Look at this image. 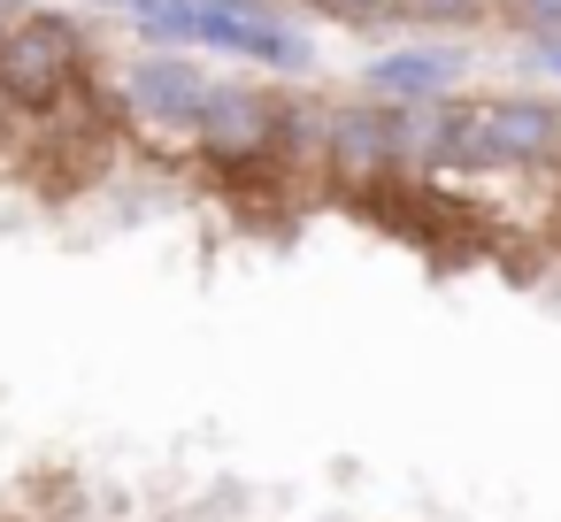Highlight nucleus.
Wrapping results in <instances>:
<instances>
[{"label":"nucleus","mask_w":561,"mask_h":522,"mask_svg":"<svg viewBox=\"0 0 561 522\" xmlns=\"http://www.w3.org/2000/svg\"><path fill=\"white\" fill-rule=\"evenodd\" d=\"M24 16V0H0V39H9V24Z\"/></svg>","instance_id":"nucleus-12"},{"label":"nucleus","mask_w":561,"mask_h":522,"mask_svg":"<svg viewBox=\"0 0 561 522\" xmlns=\"http://www.w3.org/2000/svg\"><path fill=\"white\" fill-rule=\"evenodd\" d=\"M101 9H108V16H124V24H139V16L154 9V0H101Z\"/></svg>","instance_id":"nucleus-10"},{"label":"nucleus","mask_w":561,"mask_h":522,"mask_svg":"<svg viewBox=\"0 0 561 522\" xmlns=\"http://www.w3.org/2000/svg\"><path fill=\"white\" fill-rule=\"evenodd\" d=\"M323 177L331 185H392L400 177V108L354 93L331 101V147H323Z\"/></svg>","instance_id":"nucleus-5"},{"label":"nucleus","mask_w":561,"mask_h":522,"mask_svg":"<svg viewBox=\"0 0 561 522\" xmlns=\"http://www.w3.org/2000/svg\"><path fill=\"white\" fill-rule=\"evenodd\" d=\"M224 9H262V16H285V0H224Z\"/></svg>","instance_id":"nucleus-11"},{"label":"nucleus","mask_w":561,"mask_h":522,"mask_svg":"<svg viewBox=\"0 0 561 522\" xmlns=\"http://www.w3.org/2000/svg\"><path fill=\"white\" fill-rule=\"evenodd\" d=\"M469 78V47L461 39H408L362 62V93L385 108H415V101H446Z\"/></svg>","instance_id":"nucleus-6"},{"label":"nucleus","mask_w":561,"mask_h":522,"mask_svg":"<svg viewBox=\"0 0 561 522\" xmlns=\"http://www.w3.org/2000/svg\"><path fill=\"white\" fill-rule=\"evenodd\" d=\"M500 9H507V0H500Z\"/></svg>","instance_id":"nucleus-13"},{"label":"nucleus","mask_w":561,"mask_h":522,"mask_svg":"<svg viewBox=\"0 0 561 522\" xmlns=\"http://www.w3.org/2000/svg\"><path fill=\"white\" fill-rule=\"evenodd\" d=\"M561 162V101L553 93H477L461 101V170L454 177H530Z\"/></svg>","instance_id":"nucleus-2"},{"label":"nucleus","mask_w":561,"mask_h":522,"mask_svg":"<svg viewBox=\"0 0 561 522\" xmlns=\"http://www.w3.org/2000/svg\"><path fill=\"white\" fill-rule=\"evenodd\" d=\"M85 78H93V47L70 9H24L0 39V108L55 116L70 93H85Z\"/></svg>","instance_id":"nucleus-1"},{"label":"nucleus","mask_w":561,"mask_h":522,"mask_svg":"<svg viewBox=\"0 0 561 522\" xmlns=\"http://www.w3.org/2000/svg\"><path fill=\"white\" fill-rule=\"evenodd\" d=\"M208 93H216V70L201 55H170V47H147L116 70V108L139 124V131H162V139H185L201 131L208 116Z\"/></svg>","instance_id":"nucleus-3"},{"label":"nucleus","mask_w":561,"mask_h":522,"mask_svg":"<svg viewBox=\"0 0 561 522\" xmlns=\"http://www.w3.org/2000/svg\"><path fill=\"white\" fill-rule=\"evenodd\" d=\"M507 24H515L523 39H538V32H561V0H507Z\"/></svg>","instance_id":"nucleus-8"},{"label":"nucleus","mask_w":561,"mask_h":522,"mask_svg":"<svg viewBox=\"0 0 561 522\" xmlns=\"http://www.w3.org/2000/svg\"><path fill=\"white\" fill-rule=\"evenodd\" d=\"M193 154H208L216 170H254L285 154V93H270L262 78H216L208 116L193 131Z\"/></svg>","instance_id":"nucleus-4"},{"label":"nucleus","mask_w":561,"mask_h":522,"mask_svg":"<svg viewBox=\"0 0 561 522\" xmlns=\"http://www.w3.org/2000/svg\"><path fill=\"white\" fill-rule=\"evenodd\" d=\"M523 70H530V78H546V85H561V32L523 39Z\"/></svg>","instance_id":"nucleus-9"},{"label":"nucleus","mask_w":561,"mask_h":522,"mask_svg":"<svg viewBox=\"0 0 561 522\" xmlns=\"http://www.w3.org/2000/svg\"><path fill=\"white\" fill-rule=\"evenodd\" d=\"M415 0H323V16H346V24H400Z\"/></svg>","instance_id":"nucleus-7"}]
</instances>
